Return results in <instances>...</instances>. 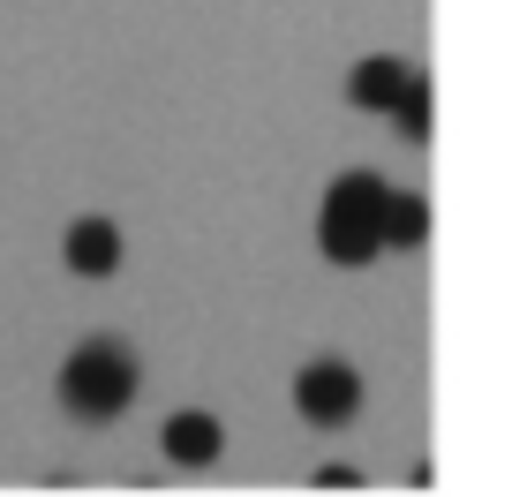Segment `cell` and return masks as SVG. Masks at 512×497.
I'll use <instances>...</instances> for the list:
<instances>
[{
	"label": "cell",
	"mask_w": 512,
	"mask_h": 497,
	"mask_svg": "<svg viewBox=\"0 0 512 497\" xmlns=\"http://www.w3.org/2000/svg\"><path fill=\"white\" fill-rule=\"evenodd\" d=\"M384 196H392V181H377L369 166H354V174H339L332 189H324L317 249H324L332 264L362 272V264H377V257H384Z\"/></svg>",
	"instance_id": "1"
},
{
	"label": "cell",
	"mask_w": 512,
	"mask_h": 497,
	"mask_svg": "<svg viewBox=\"0 0 512 497\" xmlns=\"http://www.w3.org/2000/svg\"><path fill=\"white\" fill-rule=\"evenodd\" d=\"M136 385H144V369H136V354L121 339H83L61 362V407L76 422H121Z\"/></svg>",
	"instance_id": "2"
},
{
	"label": "cell",
	"mask_w": 512,
	"mask_h": 497,
	"mask_svg": "<svg viewBox=\"0 0 512 497\" xmlns=\"http://www.w3.org/2000/svg\"><path fill=\"white\" fill-rule=\"evenodd\" d=\"M294 415L317 422V430H347V422L362 415V377H354V362H339V354L302 362V377H294Z\"/></svg>",
	"instance_id": "3"
},
{
	"label": "cell",
	"mask_w": 512,
	"mask_h": 497,
	"mask_svg": "<svg viewBox=\"0 0 512 497\" xmlns=\"http://www.w3.org/2000/svg\"><path fill=\"white\" fill-rule=\"evenodd\" d=\"M415 83H422V68H407L400 53H369V61L347 68V106L354 113H392Z\"/></svg>",
	"instance_id": "4"
},
{
	"label": "cell",
	"mask_w": 512,
	"mask_h": 497,
	"mask_svg": "<svg viewBox=\"0 0 512 497\" xmlns=\"http://www.w3.org/2000/svg\"><path fill=\"white\" fill-rule=\"evenodd\" d=\"M61 257H68L76 279H113V272H121V226H113V219H76L61 234Z\"/></svg>",
	"instance_id": "5"
},
{
	"label": "cell",
	"mask_w": 512,
	"mask_h": 497,
	"mask_svg": "<svg viewBox=\"0 0 512 497\" xmlns=\"http://www.w3.org/2000/svg\"><path fill=\"white\" fill-rule=\"evenodd\" d=\"M159 445H166L174 467H211L219 445H226V430H219V415H204V407H181V415H166Z\"/></svg>",
	"instance_id": "6"
},
{
	"label": "cell",
	"mask_w": 512,
	"mask_h": 497,
	"mask_svg": "<svg viewBox=\"0 0 512 497\" xmlns=\"http://www.w3.org/2000/svg\"><path fill=\"white\" fill-rule=\"evenodd\" d=\"M430 241V204L415 189H392L384 196V249H422Z\"/></svg>",
	"instance_id": "7"
},
{
	"label": "cell",
	"mask_w": 512,
	"mask_h": 497,
	"mask_svg": "<svg viewBox=\"0 0 512 497\" xmlns=\"http://www.w3.org/2000/svg\"><path fill=\"white\" fill-rule=\"evenodd\" d=\"M392 121L407 129V144H430V83H415V91L392 106Z\"/></svg>",
	"instance_id": "8"
}]
</instances>
